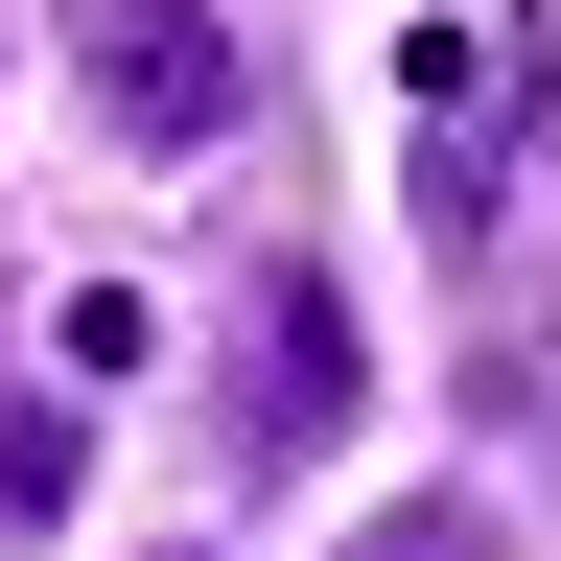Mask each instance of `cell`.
<instances>
[{
	"mask_svg": "<svg viewBox=\"0 0 561 561\" xmlns=\"http://www.w3.org/2000/svg\"><path fill=\"white\" fill-rule=\"evenodd\" d=\"M47 47H70V94H94L140 164H210V140L257 117V47L210 24V0H47Z\"/></svg>",
	"mask_w": 561,
	"mask_h": 561,
	"instance_id": "1",
	"label": "cell"
},
{
	"mask_svg": "<svg viewBox=\"0 0 561 561\" xmlns=\"http://www.w3.org/2000/svg\"><path fill=\"white\" fill-rule=\"evenodd\" d=\"M351 398H375V375H351V305H328V280H257V445L280 468L351 445Z\"/></svg>",
	"mask_w": 561,
	"mask_h": 561,
	"instance_id": "2",
	"label": "cell"
},
{
	"mask_svg": "<svg viewBox=\"0 0 561 561\" xmlns=\"http://www.w3.org/2000/svg\"><path fill=\"white\" fill-rule=\"evenodd\" d=\"M398 94H421V140H468V117H538V47H515V24H398Z\"/></svg>",
	"mask_w": 561,
	"mask_h": 561,
	"instance_id": "3",
	"label": "cell"
},
{
	"mask_svg": "<svg viewBox=\"0 0 561 561\" xmlns=\"http://www.w3.org/2000/svg\"><path fill=\"white\" fill-rule=\"evenodd\" d=\"M47 351H70V375H140V351H164V305H140V280H70V328H47Z\"/></svg>",
	"mask_w": 561,
	"mask_h": 561,
	"instance_id": "4",
	"label": "cell"
}]
</instances>
